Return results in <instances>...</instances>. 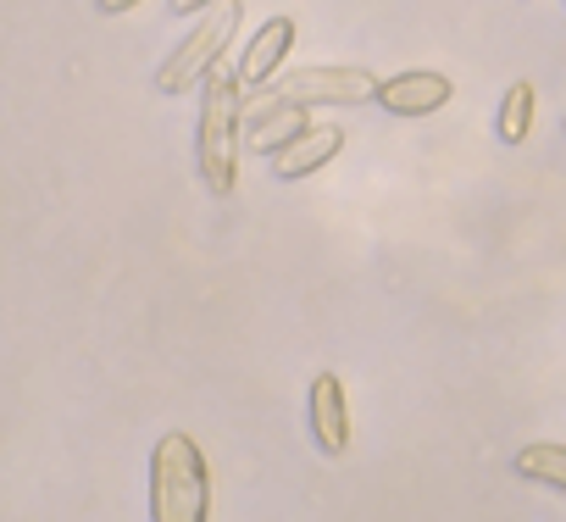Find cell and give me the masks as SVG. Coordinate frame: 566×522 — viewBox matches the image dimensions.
Here are the masks:
<instances>
[{
    "label": "cell",
    "instance_id": "obj_1",
    "mask_svg": "<svg viewBox=\"0 0 566 522\" xmlns=\"http://www.w3.org/2000/svg\"><path fill=\"white\" fill-rule=\"evenodd\" d=\"M239 79L228 67H206L200 79V134H195V150H200V178L206 189L222 200L233 195L239 184Z\"/></svg>",
    "mask_w": 566,
    "mask_h": 522
},
{
    "label": "cell",
    "instance_id": "obj_2",
    "mask_svg": "<svg viewBox=\"0 0 566 522\" xmlns=\"http://www.w3.org/2000/svg\"><path fill=\"white\" fill-rule=\"evenodd\" d=\"M150 516L156 522H206L211 516V472L189 434H161L150 456Z\"/></svg>",
    "mask_w": 566,
    "mask_h": 522
},
{
    "label": "cell",
    "instance_id": "obj_3",
    "mask_svg": "<svg viewBox=\"0 0 566 522\" xmlns=\"http://www.w3.org/2000/svg\"><path fill=\"white\" fill-rule=\"evenodd\" d=\"M239 23H244L239 0H211L206 18H200V29H195V34L167 56V67L156 73V90H161V95H184L189 84H200L206 67L222 62V51H228V40L239 34Z\"/></svg>",
    "mask_w": 566,
    "mask_h": 522
},
{
    "label": "cell",
    "instance_id": "obj_4",
    "mask_svg": "<svg viewBox=\"0 0 566 522\" xmlns=\"http://www.w3.org/2000/svg\"><path fill=\"white\" fill-rule=\"evenodd\" d=\"M378 79L367 67H301L283 79V101H306V106H356V101H373Z\"/></svg>",
    "mask_w": 566,
    "mask_h": 522
},
{
    "label": "cell",
    "instance_id": "obj_5",
    "mask_svg": "<svg viewBox=\"0 0 566 522\" xmlns=\"http://www.w3.org/2000/svg\"><path fill=\"white\" fill-rule=\"evenodd\" d=\"M339 150H345V128H339V123H306L301 134H290L283 145H272V173H277L283 184H295V178L328 167Z\"/></svg>",
    "mask_w": 566,
    "mask_h": 522
},
{
    "label": "cell",
    "instance_id": "obj_6",
    "mask_svg": "<svg viewBox=\"0 0 566 522\" xmlns=\"http://www.w3.org/2000/svg\"><path fill=\"white\" fill-rule=\"evenodd\" d=\"M306 422H312V439L323 456H345L350 450V400H345V384L334 373H323L306 395Z\"/></svg>",
    "mask_w": 566,
    "mask_h": 522
},
{
    "label": "cell",
    "instance_id": "obj_7",
    "mask_svg": "<svg viewBox=\"0 0 566 522\" xmlns=\"http://www.w3.org/2000/svg\"><path fill=\"white\" fill-rule=\"evenodd\" d=\"M450 95H455V84L444 73H422V67L417 73H400V79H384L373 90V101L384 112H395V117H428V112L450 106Z\"/></svg>",
    "mask_w": 566,
    "mask_h": 522
},
{
    "label": "cell",
    "instance_id": "obj_8",
    "mask_svg": "<svg viewBox=\"0 0 566 522\" xmlns=\"http://www.w3.org/2000/svg\"><path fill=\"white\" fill-rule=\"evenodd\" d=\"M290 45H295V18H272V23L250 40V51H244V62H239V79H244L250 90H261V84L277 73V62L290 56Z\"/></svg>",
    "mask_w": 566,
    "mask_h": 522
},
{
    "label": "cell",
    "instance_id": "obj_9",
    "mask_svg": "<svg viewBox=\"0 0 566 522\" xmlns=\"http://www.w3.org/2000/svg\"><path fill=\"white\" fill-rule=\"evenodd\" d=\"M306 128V117L295 112V101H283V95H272V101H261L255 106V145H283L290 134H301Z\"/></svg>",
    "mask_w": 566,
    "mask_h": 522
},
{
    "label": "cell",
    "instance_id": "obj_10",
    "mask_svg": "<svg viewBox=\"0 0 566 522\" xmlns=\"http://www.w3.org/2000/svg\"><path fill=\"white\" fill-rule=\"evenodd\" d=\"M516 472L544 483V489H555V494H566V445H527L516 456Z\"/></svg>",
    "mask_w": 566,
    "mask_h": 522
},
{
    "label": "cell",
    "instance_id": "obj_11",
    "mask_svg": "<svg viewBox=\"0 0 566 522\" xmlns=\"http://www.w3.org/2000/svg\"><path fill=\"white\" fill-rule=\"evenodd\" d=\"M527 128H533V90L527 84H511L505 101H500V139L505 145H522Z\"/></svg>",
    "mask_w": 566,
    "mask_h": 522
},
{
    "label": "cell",
    "instance_id": "obj_12",
    "mask_svg": "<svg viewBox=\"0 0 566 522\" xmlns=\"http://www.w3.org/2000/svg\"><path fill=\"white\" fill-rule=\"evenodd\" d=\"M134 7H139V0H95L101 18H123V12H134Z\"/></svg>",
    "mask_w": 566,
    "mask_h": 522
},
{
    "label": "cell",
    "instance_id": "obj_13",
    "mask_svg": "<svg viewBox=\"0 0 566 522\" xmlns=\"http://www.w3.org/2000/svg\"><path fill=\"white\" fill-rule=\"evenodd\" d=\"M211 0H172V18H195V12H206Z\"/></svg>",
    "mask_w": 566,
    "mask_h": 522
}]
</instances>
